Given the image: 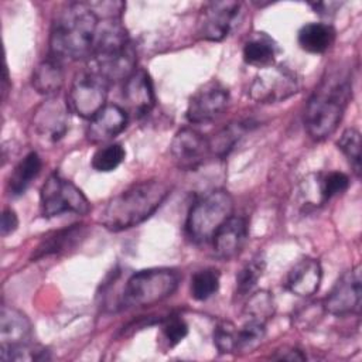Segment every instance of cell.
<instances>
[{"instance_id":"obj_31","label":"cell","mask_w":362,"mask_h":362,"mask_svg":"<svg viewBox=\"0 0 362 362\" xmlns=\"http://www.w3.org/2000/svg\"><path fill=\"white\" fill-rule=\"evenodd\" d=\"M245 313L247 318L266 322L274 313V301L272 294L264 290L250 294L245 307Z\"/></svg>"},{"instance_id":"obj_24","label":"cell","mask_w":362,"mask_h":362,"mask_svg":"<svg viewBox=\"0 0 362 362\" xmlns=\"http://www.w3.org/2000/svg\"><path fill=\"white\" fill-rule=\"evenodd\" d=\"M276 47L269 37L259 34L247 40L243 45V59L249 65L264 68L274 64Z\"/></svg>"},{"instance_id":"obj_18","label":"cell","mask_w":362,"mask_h":362,"mask_svg":"<svg viewBox=\"0 0 362 362\" xmlns=\"http://www.w3.org/2000/svg\"><path fill=\"white\" fill-rule=\"evenodd\" d=\"M322 269L318 260L304 257L298 260L287 274V288L298 297L313 296L321 284Z\"/></svg>"},{"instance_id":"obj_22","label":"cell","mask_w":362,"mask_h":362,"mask_svg":"<svg viewBox=\"0 0 362 362\" xmlns=\"http://www.w3.org/2000/svg\"><path fill=\"white\" fill-rule=\"evenodd\" d=\"M335 40V30L327 23H308L298 31L300 47L311 54H322L331 48Z\"/></svg>"},{"instance_id":"obj_37","label":"cell","mask_w":362,"mask_h":362,"mask_svg":"<svg viewBox=\"0 0 362 362\" xmlns=\"http://www.w3.org/2000/svg\"><path fill=\"white\" fill-rule=\"evenodd\" d=\"M273 359H279V361H304L305 355L297 348H288V349L277 351V354L273 355Z\"/></svg>"},{"instance_id":"obj_35","label":"cell","mask_w":362,"mask_h":362,"mask_svg":"<svg viewBox=\"0 0 362 362\" xmlns=\"http://www.w3.org/2000/svg\"><path fill=\"white\" fill-rule=\"evenodd\" d=\"M188 334V325L180 315H170L163 322V335L170 346L180 344Z\"/></svg>"},{"instance_id":"obj_7","label":"cell","mask_w":362,"mask_h":362,"mask_svg":"<svg viewBox=\"0 0 362 362\" xmlns=\"http://www.w3.org/2000/svg\"><path fill=\"white\" fill-rule=\"evenodd\" d=\"M40 208L45 218L62 214L85 215L89 212V201L83 192L68 178L58 173L51 174L40 191Z\"/></svg>"},{"instance_id":"obj_23","label":"cell","mask_w":362,"mask_h":362,"mask_svg":"<svg viewBox=\"0 0 362 362\" xmlns=\"http://www.w3.org/2000/svg\"><path fill=\"white\" fill-rule=\"evenodd\" d=\"M42 167L41 157L35 151H30L11 171L8 178V191L11 195H21L38 177Z\"/></svg>"},{"instance_id":"obj_10","label":"cell","mask_w":362,"mask_h":362,"mask_svg":"<svg viewBox=\"0 0 362 362\" xmlns=\"http://www.w3.org/2000/svg\"><path fill=\"white\" fill-rule=\"evenodd\" d=\"M240 3L222 0L204 4L197 24V31L206 41H222L230 33L239 16Z\"/></svg>"},{"instance_id":"obj_29","label":"cell","mask_w":362,"mask_h":362,"mask_svg":"<svg viewBox=\"0 0 362 362\" xmlns=\"http://www.w3.org/2000/svg\"><path fill=\"white\" fill-rule=\"evenodd\" d=\"M126 151L119 143L106 144L96 150L92 157V167L99 173H109L117 168L124 160Z\"/></svg>"},{"instance_id":"obj_11","label":"cell","mask_w":362,"mask_h":362,"mask_svg":"<svg viewBox=\"0 0 362 362\" xmlns=\"http://www.w3.org/2000/svg\"><path fill=\"white\" fill-rule=\"evenodd\" d=\"M229 103V90L219 81L204 83L189 98L185 116L191 123H208L215 120Z\"/></svg>"},{"instance_id":"obj_1","label":"cell","mask_w":362,"mask_h":362,"mask_svg":"<svg viewBox=\"0 0 362 362\" xmlns=\"http://www.w3.org/2000/svg\"><path fill=\"white\" fill-rule=\"evenodd\" d=\"M351 95V69L345 65L328 68L310 96L304 113L305 129L314 140H324L337 130Z\"/></svg>"},{"instance_id":"obj_30","label":"cell","mask_w":362,"mask_h":362,"mask_svg":"<svg viewBox=\"0 0 362 362\" xmlns=\"http://www.w3.org/2000/svg\"><path fill=\"white\" fill-rule=\"evenodd\" d=\"M1 359L6 362L10 361H48L49 352L40 345H33L31 342L20 344L10 348H0Z\"/></svg>"},{"instance_id":"obj_32","label":"cell","mask_w":362,"mask_h":362,"mask_svg":"<svg viewBox=\"0 0 362 362\" xmlns=\"http://www.w3.org/2000/svg\"><path fill=\"white\" fill-rule=\"evenodd\" d=\"M338 148L344 153L346 160L349 161L351 167L354 168L355 174H361V134L355 129H346L339 140Z\"/></svg>"},{"instance_id":"obj_33","label":"cell","mask_w":362,"mask_h":362,"mask_svg":"<svg viewBox=\"0 0 362 362\" xmlns=\"http://www.w3.org/2000/svg\"><path fill=\"white\" fill-rule=\"evenodd\" d=\"M238 328L230 321H221L214 329V345L219 354H232L236 351Z\"/></svg>"},{"instance_id":"obj_25","label":"cell","mask_w":362,"mask_h":362,"mask_svg":"<svg viewBox=\"0 0 362 362\" xmlns=\"http://www.w3.org/2000/svg\"><path fill=\"white\" fill-rule=\"evenodd\" d=\"M246 122H232L219 129L209 140L211 156L225 157L235 147L238 140L247 130Z\"/></svg>"},{"instance_id":"obj_13","label":"cell","mask_w":362,"mask_h":362,"mask_svg":"<svg viewBox=\"0 0 362 362\" xmlns=\"http://www.w3.org/2000/svg\"><path fill=\"white\" fill-rule=\"evenodd\" d=\"M362 300L361 267L345 272L334 284L322 303V308L332 315H348L358 313Z\"/></svg>"},{"instance_id":"obj_12","label":"cell","mask_w":362,"mask_h":362,"mask_svg":"<svg viewBox=\"0 0 362 362\" xmlns=\"http://www.w3.org/2000/svg\"><path fill=\"white\" fill-rule=\"evenodd\" d=\"M35 133L51 143L61 140L69 129V105L59 96H48L33 115Z\"/></svg>"},{"instance_id":"obj_20","label":"cell","mask_w":362,"mask_h":362,"mask_svg":"<svg viewBox=\"0 0 362 362\" xmlns=\"http://www.w3.org/2000/svg\"><path fill=\"white\" fill-rule=\"evenodd\" d=\"M85 238L83 225H72L47 235L35 247L31 259L38 260L74 247Z\"/></svg>"},{"instance_id":"obj_36","label":"cell","mask_w":362,"mask_h":362,"mask_svg":"<svg viewBox=\"0 0 362 362\" xmlns=\"http://www.w3.org/2000/svg\"><path fill=\"white\" fill-rule=\"evenodd\" d=\"M18 226V216L11 208H6L1 215V235L7 236L13 233Z\"/></svg>"},{"instance_id":"obj_3","label":"cell","mask_w":362,"mask_h":362,"mask_svg":"<svg viewBox=\"0 0 362 362\" xmlns=\"http://www.w3.org/2000/svg\"><path fill=\"white\" fill-rule=\"evenodd\" d=\"M168 194V185L160 180L134 182L106 202L98 221L113 232L130 229L148 219Z\"/></svg>"},{"instance_id":"obj_27","label":"cell","mask_w":362,"mask_h":362,"mask_svg":"<svg viewBox=\"0 0 362 362\" xmlns=\"http://www.w3.org/2000/svg\"><path fill=\"white\" fill-rule=\"evenodd\" d=\"M219 288V272L212 267L198 270L191 277V297L204 301L212 297Z\"/></svg>"},{"instance_id":"obj_21","label":"cell","mask_w":362,"mask_h":362,"mask_svg":"<svg viewBox=\"0 0 362 362\" xmlns=\"http://www.w3.org/2000/svg\"><path fill=\"white\" fill-rule=\"evenodd\" d=\"M31 83L38 93L48 96L55 95L64 83V69L61 61L54 57L41 61L33 72Z\"/></svg>"},{"instance_id":"obj_34","label":"cell","mask_w":362,"mask_h":362,"mask_svg":"<svg viewBox=\"0 0 362 362\" xmlns=\"http://www.w3.org/2000/svg\"><path fill=\"white\" fill-rule=\"evenodd\" d=\"M348 187H349V178L344 173L332 171L325 175H320V192L324 202H327L335 195L345 192Z\"/></svg>"},{"instance_id":"obj_38","label":"cell","mask_w":362,"mask_h":362,"mask_svg":"<svg viewBox=\"0 0 362 362\" xmlns=\"http://www.w3.org/2000/svg\"><path fill=\"white\" fill-rule=\"evenodd\" d=\"M8 71H7V66H4V72H3V99H6L7 96V92H8Z\"/></svg>"},{"instance_id":"obj_9","label":"cell","mask_w":362,"mask_h":362,"mask_svg":"<svg viewBox=\"0 0 362 362\" xmlns=\"http://www.w3.org/2000/svg\"><path fill=\"white\" fill-rule=\"evenodd\" d=\"M107 89L109 81L93 69L79 72L72 81L68 93L69 109L81 117L90 120L107 105Z\"/></svg>"},{"instance_id":"obj_2","label":"cell","mask_w":362,"mask_h":362,"mask_svg":"<svg viewBox=\"0 0 362 362\" xmlns=\"http://www.w3.org/2000/svg\"><path fill=\"white\" fill-rule=\"evenodd\" d=\"M99 24V17L89 3L65 4L51 25V57L61 62L90 58Z\"/></svg>"},{"instance_id":"obj_17","label":"cell","mask_w":362,"mask_h":362,"mask_svg":"<svg viewBox=\"0 0 362 362\" xmlns=\"http://www.w3.org/2000/svg\"><path fill=\"white\" fill-rule=\"evenodd\" d=\"M129 115L119 105H106L90 120L86 137L90 143H106L120 134L127 126Z\"/></svg>"},{"instance_id":"obj_15","label":"cell","mask_w":362,"mask_h":362,"mask_svg":"<svg viewBox=\"0 0 362 362\" xmlns=\"http://www.w3.org/2000/svg\"><path fill=\"white\" fill-rule=\"evenodd\" d=\"M123 100L127 115L140 119L154 107V89L148 74L144 69H136L123 86Z\"/></svg>"},{"instance_id":"obj_6","label":"cell","mask_w":362,"mask_h":362,"mask_svg":"<svg viewBox=\"0 0 362 362\" xmlns=\"http://www.w3.org/2000/svg\"><path fill=\"white\" fill-rule=\"evenodd\" d=\"M233 215V198L226 189L202 195L189 208L185 229L197 243L211 242L216 230Z\"/></svg>"},{"instance_id":"obj_8","label":"cell","mask_w":362,"mask_h":362,"mask_svg":"<svg viewBox=\"0 0 362 362\" xmlns=\"http://www.w3.org/2000/svg\"><path fill=\"white\" fill-rule=\"evenodd\" d=\"M301 89L300 75L286 65L272 64L260 68L249 86V95L259 103L286 100Z\"/></svg>"},{"instance_id":"obj_16","label":"cell","mask_w":362,"mask_h":362,"mask_svg":"<svg viewBox=\"0 0 362 362\" xmlns=\"http://www.w3.org/2000/svg\"><path fill=\"white\" fill-rule=\"evenodd\" d=\"M247 238V222L243 216L232 215L214 235L212 247L221 260L235 259L245 247Z\"/></svg>"},{"instance_id":"obj_26","label":"cell","mask_w":362,"mask_h":362,"mask_svg":"<svg viewBox=\"0 0 362 362\" xmlns=\"http://www.w3.org/2000/svg\"><path fill=\"white\" fill-rule=\"evenodd\" d=\"M264 259L257 255L240 269V272L236 274V297L240 298L252 294V290L264 272Z\"/></svg>"},{"instance_id":"obj_4","label":"cell","mask_w":362,"mask_h":362,"mask_svg":"<svg viewBox=\"0 0 362 362\" xmlns=\"http://www.w3.org/2000/svg\"><path fill=\"white\" fill-rule=\"evenodd\" d=\"M92 68L106 81H126L136 71V49L117 20L99 24L90 55Z\"/></svg>"},{"instance_id":"obj_28","label":"cell","mask_w":362,"mask_h":362,"mask_svg":"<svg viewBox=\"0 0 362 362\" xmlns=\"http://www.w3.org/2000/svg\"><path fill=\"white\" fill-rule=\"evenodd\" d=\"M266 335V322L247 318L246 322L238 328V344L236 351L252 352L256 349Z\"/></svg>"},{"instance_id":"obj_19","label":"cell","mask_w":362,"mask_h":362,"mask_svg":"<svg viewBox=\"0 0 362 362\" xmlns=\"http://www.w3.org/2000/svg\"><path fill=\"white\" fill-rule=\"evenodd\" d=\"M31 339V322L20 310L1 305L0 311V348L27 344Z\"/></svg>"},{"instance_id":"obj_14","label":"cell","mask_w":362,"mask_h":362,"mask_svg":"<svg viewBox=\"0 0 362 362\" xmlns=\"http://www.w3.org/2000/svg\"><path fill=\"white\" fill-rule=\"evenodd\" d=\"M170 150L175 165L184 171L199 168L211 156L208 137L191 127L177 132Z\"/></svg>"},{"instance_id":"obj_5","label":"cell","mask_w":362,"mask_h":362,"mask_svg":"<svg viewBox=\"0 0 362 362\" xmlns=\"http://www.w3.org/2000/svg\"><path fill=\"white\" fill-rule=\"evenodd\" d=\"M180 276L171 269H146L133 273L124 283L120 305L140 308L157 304L170 297L178 287Z\"/></svg>"}]
</instances>
